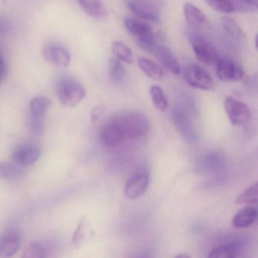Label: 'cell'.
I'll return each mask as SVG.
<instances>
[{
	"label": "cell",
	"instance_id": "obj_1",
	"mask_svg": "<svg viewBox=\"0 0 258 258\" xmlns=\"http://www.w3.org/2000/svg\"><path fill=\"white\" fill-rule=\"evenodd\" d=\"M112 119L117 123L124 139L141 138L149 132V120L140 111H123Z\"/></svg>",
	"mask_w": 258,
	"mask_h": 258
},
{
	"label": "cell",
	"instance_id": "obj_2",
	"mask_svg": "<svg viewBox=\"0 0 258 258\" xmlns=\"http://www.w3.org/2000/svg\"><path fill=\"white\" fill-rule=\"evenodd\" d=\"M124 26L128 34L143 50L154 52L157 47L156 38L152 27L140 19L126 18Z\"/></svg>",
	"mask_w": 258,
	"mask_h": 258
},
{
	"label": "cell",
	"instance_id": "obj_3",
	"mask_svg": "<svg viewBox=\"0 0 258 258\" xmlns=\"http://www.w3.org/2000/svg\"><path fill=\"white\" fill-rule=\"evenodd\" d=\"M57 95L63 105L75 107L84 100L86 96V90L84 86L76 80L66 78L58 83Z\"/></svg>",
	"mask_w": 258,
	"mask_h": 258
},
{
	"label": "cell",
	"instance_id": "obj_4",
	"mask_svg": "<svg viewBox=\"0 0 258 258\" xmlns=\"http://www.w3.org/2000/svg\"><path fill=\"white\" fill-rule=\"evenodd\" d=\"M187 35L196 58L205 64H215L218 55L209 40L194 30H189Z\"/></svg>",
	"mask_w": 258,
	"mask_h": 258
},
{
	"label": "cell",
	"instance_id": "obj_5",
	"mask_svg": "<svg viewBox=\"0 0 258 258\" xmlns=\"http://www.w3.org/2000/svg\"><path fill=\"white\" fill-rule=\"evenodd\" d=\"M224 108L231 123L233 125H244L251 119V111L246 104L235 98H226Z\"/></svg>",
	"mask_w": 258,
	"mask_h": 258
},
{
	"label": "cell",
	"instance_id": "obj_6",
	"mask_svg": "<svg viewBox=\"0 0 258 258\" xmlns=\"http://www.w3.org/2000/svg\"><path fill=\"white\" fill-rule=\"evenodd\" d=\"M216 64V72L219 79L226 82H238L245 77L244 69L233 60L218 58Z\"/></svg>",
	"mask_w": 258,
	"mask_h": 258
},
{
	"label": "cell",
	"instance_id": "obj_7",
	"mask_svg": "<svg viewBox=\"0 0 258 258\" xmlns=\"http://www.w3.org/2000/svg\"><path fill=\"white\" fill-rule=\"evenodd\" d=\"M127 8L143 20L158 22L160 10L154 0H125Z\"/></svg>",
	"mask_w": 258,
	"mask_h": 258
},
{
	"label": "cell",
	"instance_id": "obj_8",
	"mask_svg": "<svg viewBox=\"0 0 258 258\" xmlns=\"http://www.w3.org/2000/svg\"><path fill=\"white\" fill-rule=\"evenodd\" d=\"M185 81L191 87L202 90H211L214 82L211 75L197 64H189L185 71Z\"/></svg>",
	"mask_w": 258,
	"mask_h": 258
},
{
	"label": "cell",
	"instance_id": "obj_9",
	"mask_svg": "<svg viewBox=\"0 0 258 258\" xmlns=\"http://www.w3.org/2000/svg\"><path fill=\"white\" fill-rule=\"evenodd\" d=\"M149 185V176L146 172L143 170L135 172L125 184V196L131 200L139 199L145 194Z\"/></svg>",
	"mask_w": 258,
	"mask_h": 258
},
{
	"label": "cell",
	"instance_id": "obj_10",
	"mask_svg": "<svg viewBox=\"0 0 258 258\" xmlns=\"http://www.w3.org/2000/svg\"><path fill=\"white\" fill-rule=\"evenodd\" d=\"M171 119L175 127L189 141H195L197 138L196 131L188 117L186 110L181 105H176L172 109Z\"/></svg>",
	"mask_w": 258,
	"mask_h": 258
},
{
	"label": "cell",
	"instance_id": "obj_11",
	"mask_svg": "<svg viewBox=\"0 0 258 258\" xmlns=\"http://www.w3.org/2000/svg\"><path fill=\"white\" fill-rule=\"evenodd\" d=\"M41 154L40 146L34 143H25L14 149L12 154V161L26 167L37 162L40 159Z\"/></svg>",
	"mask_w": 258,
	"mask_h": 258
},
{
	"label": "cell",
	"instance_id": "obj_12",
	"mask_svg": "<svg viewBox=\"0 0 258 258\" xmlns=\"http://www.w3.org/2000/svg\"><path fill=\"white\" fill-rule=\"evenodd\" d=\"M206 4L215 11L222 13H251L256 7L244 0H205Z\"/></svg>",
	"mask_w": 258,
	"mask_h": 258
},
{
	"label": "cell",
	"instance_id": "obj_13",
	"mask_svg": "<svg viewBox=\"0 0 258 258\" xmlns=\"http://www.w3.org/2000/svg\"><path fill=\"white\" fill-rule=\"evenodd\" d=\"M43 56L48 62L59 68H66L71 62V54L66 46L49 43L43 48Z\"/></svg>",
	"mask_w": 258,
	"mask_h": 258
},
{
	"label": "cell",
	"instance_id": "obj_14",
	"mask_svg": "<svg viewBox=\"0 0 258 258\" xmlns=\"http://www.w3.org/2000/svg\"><path fill=\"white\" fill-rule=\"evenodd\" d=\"M22 245V237L16 230L6 231L0 235V256L10 257L17 253Z\"/></svg>",
	"mask_w": 258,
	"mask_h": 258
},
{
	"label": "cell",
	"instance_id": "obj_15",
	"mask_svg": "<svg viewBox=\"0 0 258 258\" xmlns=\"http://www.w3.org/2000/svg\"><path fill=\"white\" fill-rule=\"evenodd\" d=\"M99 140L107 147L118 146L123 140V134L112 118L107 121L99 131Z\"/></svg>",
	"mask_w": 258,
	"mask_h": 258
},
{
	"label": "cell",
	"instance_id": "obj_16",
	"mask_svg": "<svg viewBox=\"0 0 258 258\" xmlns=\"http://www.w3.org/2000/svg\"><path fill=\"white\" fill-rule=\"evenodd\" d=\"M183 13L187 23L195 29H208L211 25L208 16L193 4L185 3Z\"/></svg>",
	"mask_w": 258,
	"mask_h": 258
},
{
	"label": "cell",
	"instance_id": "obj_17",
	"mask_svg": "<svg viewBox=\"0 0 258 258\" xmlns=\"http://www.w3.org/2000/svg\"><path fill=\"white\" fill-rule=\"evenodd\" d=\"M161 66L173 75H179L180 66L172 51L164 46H157L154 51Z\"/></svg>",
	"mask_w": 258,
	"mask_h": 258
},
{
	"label": "cell",
	"instance_id": "obj_18",
	"mask_svg": "<svg viewBox=\"0 0 258 258\" xmlns=\"http://www.w3.org/2000/svg\"><path fill=\"white\" fill-rule=\"evenodd\" d=\"M257 217V209L255 207L247 206L240 209L234 216L232 226L237 229H244L251 226Z\"/></svg>",
	"mask_w": 258,
	"mask_h": 258
},
{
	"label": "cell",
	"instance_id": "obj_19",
	"mask_svg": "<svg viewBox=\"0 0 258 258\" xmlns=\"http://www.w3.org/2000/svg\"><path fill=\"white\" fill-rule=\"evenodd\" d=\"M137 63L140 70L149 78L155 81H162L165 78L166 73L164 69L152 60L145 57H140L137 60Z\"/></svg>",
	"mask_w": 258,
	"mask_h": 258
},
{
	"label": "cell",
	"instance_id": "obj_20",
	"mask_svg": "<svg viewBox=\"0 0 258 258\" xmlns=\"http://www.w3.org/2000/svg\"><path fill=\"white\" fill-rule=\"evenodd\" d=\"M24 166L12 161H0V178L7 180H14L22 177L25 173Z\"/></svg>",
	"mask_w": 258,
	"mask_h": 258
},
{
	"label": "cell",
	"instance_id": "obj_21",
	"mask_svg": "<svg viewBox=\"0 0 258 258\" xmlns=\"http://www.w3.org/2000/svg\"><path fill=\"white\" fill-rule=\"evenodd\" d=\"M241 250L239 243L229 242L214 247L209 254L211 258H233L238 255Z\"/></svg>",
	"mask_w": 258,
	"mask_h": 258
},
{
	"label": "cell",
	"instance_id": "obj_22",
	"mask_svg": "<svg viewBox=\"0 0 258 258\" xmlns=\"http://www.w3.org/2000/svg\"><path fill=\"white\" fill-rule=\"evenodd\" d=\"M81 8L93 19H101L106 16V10L101 0H77Z\"/></svg>",
	"mask_w": 258,
	"mask_h": 258
},
{
	"label": "cell",
	"instance_id": "obj_23",
	"mask_svg": "<svg viewBox=\"0 0 258 258\" xmlns=\"http://www.w3.org/2000/svg\"><path fill=\"white\" fill-rule=\"evenodd\" d=\"M52 105L50 99L45 96L33 98L30 102V112L31 117L43 118Z\"/></svg>",
	"mask_w": 258,
	"mask_h": 258
},
{
	"label": "cell",
	"instance_id": "obj_24",
	"mask_svg": "<svg viewBox=\"0 0 258 258\" xmlns=\"http://www.w3.org/2000/svg\"><path fill=\"white\" fill-rule=\"evenodd\" d=\"M224 164V158L219 152H211L202 160V167L207 171H217Z\"/></svg>",
	"mask_w": 258,
	"mask_h": 258
},
{
	"label": "cell",
	"instance_id": "obj_25",
	"mask_svg": "<svg viewBox=\"0 0 258 258\" xmlns=\"http://www.w3.org/2000/svg\"><path fill=\"white\" fill-rule=\"evenodd\" d=\"M113 53L116 58L126 64H131L134 61L132 50L123 42L115 41L112 43Z\"/></svg>",
	"mask_w": 258,
	"mask_h": 258
},
{
	"label": "cell",
	"instance_id": "obj_26",
	"mask_svg": "<svg viewBox=\"0 0 258 258\" xmlns=\"http://www.w3.org/2000/svg\"><path fill=\"white\" fill-rule=\"evenodd\" d=\"M258 200V184L254 182L248 187L245 191L237 197L236 204H246V205H256Z\"/></svg>",
	"mask_w": 258,
	"mask_h": 258
},
{
	"label": "cell",
	"instance_id": "obj_27",
	"mask_svg": "<svg viewBox=\"0 0 258 258\" xmlns=\"http://www.w3.org/2000/svg\"><path fill=\"white\" fill-rule=\"evenodd\" d=\"M150 95L152 103L159 111H165L168 107V102L162 89L158 85H153L150 88Z\"/></svg>",
	"mask_w": 258,
	"mask_h": 258
},
{
	"label": "cell",
	"instance_id": "obj_28",
	"mask_svg": "<svg viewBox=\"0 0 258 258\" xmlns=\"http://www.w3.org/2000/svg\"><path fill=\"white\" fill-rule=\"evenodd\" d=\"M49 250L46 246L40 242H32L25 249L23 257L43 258L49 256Z\"/></svg>",
	"mask_w": 258,
	"mask_h": 258
},
{
	"label": "cell",
	"instance_id": "obj_29",
	"mask_svg": "<svg viewBox=\"0 0 258 258\" xmlns=\"http://www.w3.org/2000/svg\"><path fill=\"white\" fill-rule=\"evenodd\" d=\"M222 26L226 33L237 39L244 38V34L241 27L231 18L224 17L222 19Z\"/></svg>",
	"mask_w": 258,
	"mask_h": 258
},
{
	"label": "cell",
	"instance_id": "obj_30",
	"mask_svg": "<svg viewBox=\"0 0 258 258\" xmlns=\"http://www.w3.org/2000/svg\"><path fill=\"white\" fill-rule=\"evenodd\" d=\"M111 78L114 81H120L125 75V69L121 61L117 58H111L108 62Z\"/></svg>",
	"mask_w": 258,
	"mask_h": 258
},
{
	"label": "cell",
	"instance_id": "obj_31",
	"mask_svg": "<svg viewBox=\"0 0 258 258\" xmlns=\"http://www.w3.org/2000/svg\"><path fill=\"white\" fill-rule=\"evenodd\" d=\"M30 126L31 131L35 135H41L44 130L43 118H37V117H31L30 120Z\"/></svg>",
	"mask_w": 258,
	"mask_h": 258
},
{
	"label": "cell",
	"instance_id": "obj_32",
	"mask_svg": "<svg viewBox=\"0 0 258 258\" xmlns=\"http://www.w3.org/2000/svg\"><path fill=\"white\" fill-rule=\"evenodd\" d=\"M7 73V62L3 55L2 51L0 49V84H2L4 80L5 79Z\"/></svg>",
	"mask_w": 258,
	"mask_h": 258
},
{
	"label": "cell",
	"instance_id": "obj_33",
	"mask_svg": "<svg viewBox=\"0 0 258 258\" xmlns=\"http://www.w3.org/2000/svg\"><path fill=\"white\" fill-rule=\"evenodd\" d=\"M10 25L7 20L0 18V34H5L10 30Z\"/></svg>",
	"mask_w": 258,
	"mask_h": 258
},
{
	"label": "cell",
	"instance_id": "obj_34",
	"mask_svg": "<svg viewBox=\"0 0 258 258\" xmlns=\"http://www.w3.org/2000/svg\"><path fill=\"white\" fill-rule=\"evenodd\" d=\"M246 2L248 3L250 5L253 6L254 7H257L258 0H244Z\"/></svg>",
	"mask_w": 258,
	"mask_h": 258
},
{
	"label": "cell",
	"instance_id": "obj_35",
	"mask_svg": "<svg viewBox=\"0 0 258 258\" xmlns=\"http://www.w3.org/2000/svg\"><path fill=\"white\" fill-rule=\"evenodd\" d=\"M176 257H189V256L186 254H179L176 256Z\"/></svg>",
	"mask_w": 258,
	"mask_h": 258
},
{
	"label": "cell",
	"instance_id": "obj_36",
	"mask_svg": "<svg viewBox=\"0 0 258 258\" xmlns=\"http://www.w3.org/2000/svg\"><path fill=\"white\" fill-rule=\"evenodd\" d=\"M4 1H8V0H4Z\"/></svg>",
	"mask_w": 258,
	"mask_h": 258
}]
</instances>
